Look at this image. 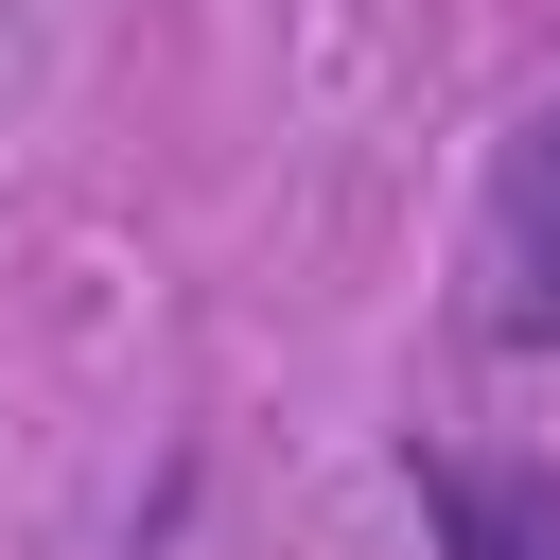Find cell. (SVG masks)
Masks as SVG:
<instances>
[{
  "instance_id": "1",
  "label": "cell",
  "mask_w": 560,
  "mask_h": 560,
  "mask_svg": "<svg viewBox=\"0 0 560 560\" xmlns=\"http://www.w3.org/2000/svg\"><path fill=\"white\" fill-rule=\"evenodd\" d=\"M472 332L490 350H560V105L490 158V245H472Z\"/></svg>"
},
{
  "instance_id": "2",
  "label": "cell",
  "mask_w": 560,
  "mask_h": 560,
  "mask_svg": "<svg viewBox=\"0 0 560 560\" xmlns=\"http://www.w3.org/2000/svg\"><path fill=\"white\" fill-rule=\"evenodd\" d=\"M402 490H420L438 560H560V472H542V455H455V438H420Z\"/></svg>"
}]
</instances>
